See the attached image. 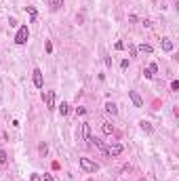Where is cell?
Segmentation results:
<instances>
[{
  "label": "cell",
  "instance_id": "1",
  "mask_svg": "<svg viewBox=\"0 0 179 181\" xmlns=\"http://www.w3.org/2000/svg\"><path fill=\"white\" fill-rule=\"evenodd\" d=\"M27 38H30V30H27V25H21L19 32H17V36H15V44H25Z\"/></svg>",
  "mask_w": 179,
  "mask_h": 181
},
{
  "label": "cell",
  "instance_id": "2",
  "mask_svg": "<svg viewBox=\"0 0 179 181\" xmlns=\"http://www.w3.org/2000/svg\"><path fill=\"white\" fill-rule=\"evenodd\" d=\"M80 169L84 173H95V171H99V167H97L93 160H89V158H80Z\"/></svg>",
  "mask_w": 179,
  "mask_h": 181
},
{
  "label": "cell",
  "instance_id": "3",
  "mask_svg": "<svg viewBox=\"0 0 179 181\" xmlns=\"http://www.w3.org/2000/svg\"><path fill=\"white\" fill-rule=\"evenodd\" d=\"M42 99L47 101V108L48 109H55V91H47V93H42Z\"/></svg>",
  "mask_w": 179,
  "mask_h": 181
},
{
  "label": "cell",
  "instance_id": "4",
  "mask_svg": "<svg viewBox=\"0 0 179 181\" xmlns=\"http://www.w3.org/2000/svg\"><path fill=\"white\" fill-rule=\"evenodd\" d=\"M106 154L107 156H120V154H122V145L120 143L110 145V147H106Z\"/></svg>",
  "mask_w": 179,
  "mask_h": 181
},
{
  "label": "cell",
  "instance_id": "5",
  "mask_svg": "<svg viewBox=\"0 0 179 181\" xmlns=\"http://www.w3.org/2000/svg\"><path fill=\"white\" fill-rule=\"evenodd\" d=\"M86 141H89V143H91V145H95L97 150H101V152H103V154H106V145H103V141H101V139H99V137H93V135H91V137H89V139H86Z\"/></svg>",
  "mask_w": 179,
  "mask_h": 181
},
{
  "label": "cell",
  "instance_id": "6",
  "mask_svg": "<svg viewBox=\"0 0 179 181\" xmlns=\"http://www.w3.org/2000/svg\"><path fill=\"white\" fill-rule=\"evenodd\" d=\"M34 84L38 86V88H42V86H44V78H42V72H40V70H34Z\"/></svg>",
  "mask_w": 179,
  "mask_h": 181
},
{
  "label": "cell",
  "instance_id": "7",
  "mask_svg": "<svg viewBox=\"0 0 179 181\" xmlns=\"http://www.w3.org/2000/svg\"><path fill=\"white\" fill-rule=\"evenodd\" d=\"M156 72H158V65H156V63H150V65L143 70V76H145V78H152Z\"/></svg>",
  "mask_w": 179,
  "mask_h": 181
},
{
  "label": "cell",
  "instance_id": "8",
  "mask_svg": "<svg viewBox=\"0 0 179 181\" xmlns=\"http://www.w3.org/2000/svg\"><path fill=\"white\" fill-rule=\"evenodd\" d=\"M129 97H131V101L135 103V108H141V105H143V99L137 95L135 91H129Z\"/></svg>",
  "mask_w": 179,
  "mask_h": 181
},
{
  "label": "cell",
  "instance_id": "9",
  "mask_svg": "<svg viewBox=\"0 0 179 181\" xmlns=\"http://www.w3.org/2000/svg\"><path fill=\"white\" fill-rule=\"evenodd\" d=\"M106 112L110 114V116H116V114H118V108H116V103L107 101V103H106Z\"/></svg>",
  "mask_w": 179,
  "mask_h": 181
},
{
  "label": "cell",
  "instance_id": "10",
  "mask_svg": "<svg viewBox=\"0 0 179 181\" xmlns=\"http://www.w3.org/2000/svg\"><path fill=\"white\" fill-rule=\"evenodd\" d=\"M101 131H103V135H112L114 133V126H112L110 122H103V124H101Z\"/></svg>",
  "mask_w": 179,
  "mask_h": 181
},
{
  "label": "cell",
  "instance_id": "11",
  "mask_svg": "<svg viewBox=\"0 0 179 181\" xmlns=\"http://www.w3.org/2000/svg\"><path fill=\"white\" fill-rule=\"evenodd\" d=\"M162 51H173V42H171V40H169V38H162Z\"/></svg>",
  "mask_w": 179,
  "mask_h": 181
},
{
  "label": "cell",
  "instance_id": "12",
  "mask_svg": "<svg viewBox=\"0 0 179 181\" xmlns=\"http://www.w3.org/2000/svg\"><path fill=\"white\" fill-rule=\"evenodd\" d=\"M82 137H84V139L91 137V124H86V122L82 124Z\"/></svg>",
  "mask_w": 179,
  "mask_h": 181
},
{
  "label": "cell",
  "instance_id": "13",
  "mask_svg": "<svg viewBox=\"0 0 179 181\" xmlns=\"http://www.w3.org/2000/svg\"><path fill=\"white\" fill-rule=\"evenodd\" d=\"M61 6H63V0H51V9L53 11H59Z\"/></svg>",
  "mask_w": 179,
  "mask_h": 181
},
{
  "label": "cell",
  "instance_id": "14",
  "mask_svg": "<svg viewBox=\"0 0 179 181\" xmlns=\"http://www.w3.org/2000/svg\"><path fill=\"white\" fill-rule=\"evenodd\" d=\"M47 152H48V145L42 141V143L38 145V154H40V156H47Z\"/></svg>",
  "mask_w": 179,
  "mask_h": 181
},
{
  "label": "cell",
  "instance_id": "15",
  "mask_svg": "<svg viewBox=\"0 0 179 181\" xmlns=\"http://www.w3.org/2000/svg\"><path fill=\"white\" fill-rule=\"evenodd\" d=\"M59 112H61V116H68V112H70V105H68L65 101H61V105H59Z\"/></svg>",
  "mask_w": 179,
  "mask_h": 181
},
{
  "label": "cell",
  "instance_id": "16",
  "mask_svg": "<svg viewBox=\"0 0 179 181\" xmlns=\"http://www.w3.org/2000/svg\"><path fill=\"white\" fill-rule=\"evenodd\" d=\"M139 124H141V129H143V131H145V133H152V124H150V122L141 120V122H139Z\"/></svg>",
  "mask_w": 179,
  "mask_h": 181
},
{
  "label": "cell",
  "instance_id": "17",
  "mask_svg": "<svg viewBox=\"0 0 179 181\" xmlns=\"http://www.w3.org/2000/svg\"><path fill=\"white\" fill-rule=\"evenodd\" d=\"M139 51H141V53H152V47L143 42V44H139Z\"/></svg>",
  "mask_w": 179,
  "mask_h": 181
},
{
  "label": "cell",
  "instance_id": "18",
  "mask_svg": "<svg viewBox=\"0 0 179 181\" xmlns=\"http://www.w3.org/2000/svg\"><path fill=\"white\" fill-rule=\"evenodd\" d=\"M27 13H30V17H32V23L36 21V9L34 6H27Z\"/></svg>",
  "mask_w": 179,
  "mask_h": 181
},
{
  "label": "cell",
  "instance_id": "19",
  "mask_svg": "<svg viewBox=\"0 0 179 181\" xmlns=\"http://www.w3.org/2000/svg\"><path fill=\"white\" fill-rule=\"evenodd\" d=\"M6 160H9V158H6V152L0 150V164H6Z\"/></svg>",
  "mask_w": 179,
  "mask_h": 181
},
{
  "label": "cell",
  "instance_id": "20",
  "mask_svg": "<svg viewBox=\"0 0 179 181\" xmlns=\"http://www.w3.org/2000/svg\"><path fill=\"white\" fill-rule=\"evenodd\" d=\"M129 55H131V57H135V55H137V47L129 44Z\"/></svg>",
  "mask_w": 179,
  "mask_h": 181
},
{
  "label": "cell",
  "instance_id": "21",
  "mask_svg": "<svg viewBox=\"0 0 179 181\" xmlns=\"http://www.w3.org/2000/svg\"><path fill=\"white\" fill-rule=\"evenodd\" d=\"M30 181H42V177H40L38 173H32V175H30Z\"/></svg>",
  "mask_w": 179,
  "mask_h": 181
},
{
  "label": "cell",
  "instance_id": "22",
  "mask_svg": "<svg viewBox=\"0 0 179 181\" xmlns=\"http://www.w3.org/2000/svg\"><path fill=\"white\" fill-rule=\"evenodd\" d=\"M171 88H173V91H179V82H177V80L171 82Z\"/></svg>",
  "mask_w": 179,
  "mask_h": 181
},
{
  "label": "cell",
  "instance_id": "23",
  "mask_svg": "<svg viewBox=\"0 0 179 181\" xmlns=\"http://www.w3.org/2000/svg\"><path fill=\"white\" fill-rule=\"evenodd\" d=\"M76 114H78V116H84V114H86V109H84V108H78V109H76Z\"/></svg>",
  "mask_w": 179,
  "mask_h": 181
},
{
  "label": "cell",
  "instance_id": "24",
  "mask_svg": "<svg viewBox=\"0 0 179 181\" xmlns=\"http://www.w3.org/2000/svg\"><path fill=\"white\" fill-rule=\"evenodd\" d=\"M122 173H131V164H124L122 167Z\"/></svg>",
  "mask_w": 179,
  "mask_h": 181
},
{
  "label": "cell",
  "instance_id": "25",
  "mask_svg": "<svg viewBox=\"0 0 179 181\" xmlns=\"http://www.w3.org/2000/svg\"><path fill=\"white\" fill-rule=\"evenodd\" d=\"M42 179H44V181H55V179H53V177H51V175H44Z\"/></svg>",
  "mask_w": 179,
  "mask_h": 181
}]
</instances>
